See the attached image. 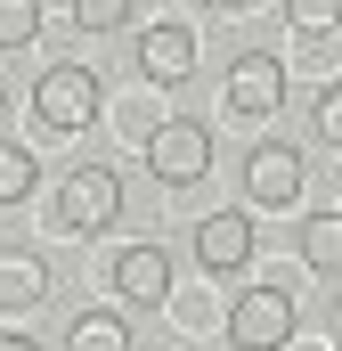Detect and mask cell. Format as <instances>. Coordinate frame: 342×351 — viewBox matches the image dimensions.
Instances as JSON below:
<instances>
[{
	"label": "cell",
	"instance_id": "1",
	"mask_svg": "<svg viewBox=\"0 0 342 351\" xmlns=\"http://www.w3.org/2000/svg\"><path fill=\"white\" fill-rule=\"evenodd\" d=\"M57 229L66 237H98V229H114L122 221V172L114 164H74V172L57 180Z\"/></svg>",
	"mask_w": 342,
	"mask_h": 351
},
{
	"label": "cell",
	"instance_id": "2",
	"mask_svg": "<svg viewBox=\"0 0 342 351\" xmlns=\"http://www.w3.org/2000/svg\"><path fill=\"white\" fill-rule=\"evenodd\" d=\"M98 106H106V82H98L90 66H74V58H66V66H41V82H33V123H41V131H57V139H66V131H90Z\"/></svg>",
	"mask_w": 342,
	"mask_h": 351
},
{
	"label": "cell",
	"instance_id": "3",
	"mask_svg": "<svg viewBox=\"0 0 342 351\" xmlns=\"http://www.w3.org/2000/svg\"><path fill=\"white\" fill-rule=\"evenodd\" d=\"M293 327H302V302H293L285 286H245V294L228 302V343L237 351H285Z\"/></svg>",
	"mask_w": 342,
	"mask_h": 351
},
{
	"label": "cell",
	"instance_id": "4",
	"mask_svg": "<svg viewBox=\"0 0 342 351\" xmlns=\"http://www.w3.org/2000/svg\"><path fill=\"white\" fill-rule=\"evenodd\" d=\"M147 172L163 180V188H196V180L212 172V131L196 123V114H171L147 131Z\"/></svg>",
	"mask_w": 342,
	"mask_h": 351
},
{
	"label": "cell",
	"instance_id": "5",
	"mask_svg": "<svg viewBox=\"0 0 342 351\" xmlns=\"http://www.w3.org/2000/svg\"><path fill=\"white\" fill-rule=\"evenodd\" d=\"M220 98H228L237 114H277V106H285V58H277V49H237L228 74H220Z\"/></svg>",
	"mask_w": 342,
	"mask_h": 351
},
{
	"label": "cell",
	"instance_id": "6",
	"mask_svg": "<svg viewBox=\"0 0 342 351\" xmlns=\"http://www.w3.org/2000/svg\"><path fill=\"white\" fill-rule=\"evenodd\" d=\"M245 204H302V147L293 139H261L245 147Z\"/></svg>",
	"mask_w": 342,
	"mask_h": 351
},
{
	"label": "cell",
	"instance_id": "7",
	"mask_svg": "<svg viewBox=\"0 0 342 351\" xmlns=\"http://www.w3.org/2000/svg\"><path fill=\"white\" fill-rule=\"evenodd\" d=\"M106 286H114L131 311H155V302H171V254L163 245H122L114 269H106Z\"/></svg>",
	"mask_w": 342,
	"mask_h": 351
},
{
	"label": "cell",
	"instance_id": "8",
	"mask_svg": "<svg viewBox=\"0 0 342 351\" xmlns=\"http://www.w3.org/2000/svg\"><path fill=\"white\" fill-rule=\"evenodd\" d=\"M253 262V221L228 204V213H204L196 221V269H212V278H237V269Z\"/></svg>",
	"mask_w": 342,
	"mask_h": 351
},
{
	"label": "cell",
	"instance_id": "9",
	"mask_svg": "<svg viewBox=\"0 0 342 351\" xmlns=\"http://www.w3.org/2000/svg\"><path fill=\"white\" fill-rule=\"evenodd\" d=\"M139 74L147 82H187L196 74V25H147L139 33Z\"/></svg>",
	"mask_w": 342,
	"mask_h": 351
},
{
	"label": "cell",
	"instance_id": "10",
	"mask_svg": "<svg viewBox=\"0 0 342 351\" xmlns=\"http://www.w3.org/2000/svg\"><path fill=\"white\" fill-rule=\"evenodd\" d=\"M302 262L318 269V278H342V213H302Z\"/></svg>",
	"mask_w": 342,
	"mask_h": 351
},
{
	"label": "cell",
	"instance_id": "11",
	"mask_svg": "<svg viewBox=\"0 0 342 351\" xmlns=\"http://www.w3.org/2000/svg\"><path fill=\"white\" fill-rule=\"evenodd\" d=\"M41 294H49V269L33 254H0V311H33Z\"/></svg>",
	"mask_w": 342,
	"mask_h": 351
},
{
	"label": "cell",
	"instance_id": "12",
	"mask_svg": "<svg viewBox=\"0 0 342 351\" xmlns=\"http://www.w3.org/2000/svg\"><path fill=\"white\" fill-rule=\"evenodd\" d=\"M66 351H131V319L122 311H82L66 327Z\"/></svg>",
	"mask_w": 342,
	"mask_h": 351
},
{
	"label": "cell",
	"instance_id": "13",
	"mask_svg": "<svg viewBox=\"0 0 342 351\" xmlns=\"http://www.w3.org/2000/svg\"><path fill=\"white\" fill-rule=\"evenodd\" d=\"M33 188H41V156L16 147V139H0V204H25Z\"/></svg>",
	"mask_w": 342,
	"mask_h": 351
},
{
	"label": "cell",
	"instance_id": "14",
	"mask_svg": "<svg viewBox=\"0 0 342 351\" xmlns=\"http://www.w3.org/2000/svg\"><path fill=\"white\" fill-rule=\"evenodd\" d=\"M310 131H318L326 147H342V82H326L318 98H310Z\"/></svg>",
	"mask_w": 342,
	"mask_h": 351
},
{
	"label": "cell",
	"instance_id": "15",
	"mask_svg": "<svg viewBox=\"0 0 342 351\" xmlns=\"http://www.w3.org/2000/svg\"><path fill=\"white\" fill-rule=\"evenodd\" d=\"M33 25H41V8H33V0H0V49H25V41H33Z\"/></svg>",
	"mask_w": 342,
	"mask_h": 351
},
{
	"label": "cell",
	"instance_id": "16",
	"mask_svg": "<svg viewBox=\"0 0 342 351\" xmlns=\"http://www.w3.org/2000/svg\"><path fill=\"white\" fill-rule=\"evenodd\" d=\"M74 25H82V33H114V25H131V8H122V0H82Z\"/></svg>",
	"mask_w": 342,
	"mask_h": 351
},
{
	"label": "cell",
	"instance_id": "17",
	"mask_svg": "<svg viewBox=\"0 0 342 351\" xmlns=\"http://www.w3.org/2000/svg\"><path fill=\"white\" fill-rule=\"evenodd\" d=\"M285 16H293V25H302V33H326V25H334L342 8H302V0H293V8H285Z\"/></svg>",
	"mask_w": 342,
	"mask_h": 351
},
{
	"label": "cell",
	"instance_id": "18",
	"mask_svg": "<svg viewBox=\"0 0 342 351\" xmlns=\"http://www.w3.org/2000/svg\"><path fill=\"white\" fill-rule=\"evenodd\" d=\"M0 351H41V343H33V335H16V327H8V335H0Z\"/></svg>",
	"mask_w": 342,
	"mask_h": 351
},
{
	"label": "cell",
	"instance_id": "19",
	"mask_svg": "<svg viewBox=\"0 0 342 351\" xmlns=\"http://www.w3.org/2000/svg\"><path fill=\"white\" fill-rule=\"evenodd\" d=\"M0 114H8V82H0Z\"/></svg>",
	"mask_w": 342,
	"mask_h": 351
}]
</instances>
